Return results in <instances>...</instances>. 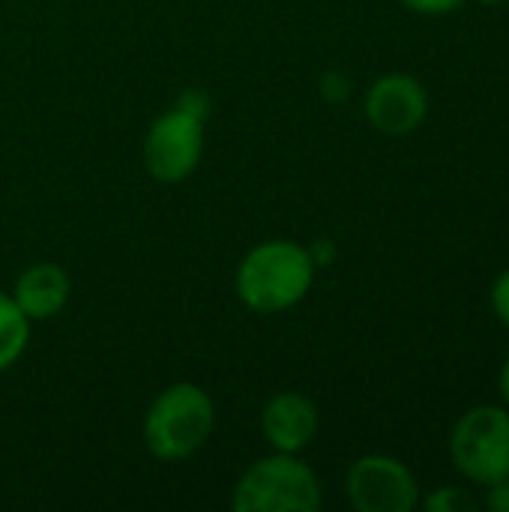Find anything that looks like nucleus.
Returning <instances> with one entry per match:
<instances>
[{"label":"nucleus","instance_id":"nucleus-1","mask_svg":"<svg viewBox=\"0 0 509 512\" xmlns=\"http://www.w3.org/2000/svg\"><path fill=\"white\" fill-rule=\"evenodd\" d=\"M315 261L294 240H264L246 252L237 267L234 291L240 303L261 315L294 309L315 285Z\"/></svg>","mask_w":509,"mask_h":512},{"label":"nucleus","instance_id":"nucleus-2","mask_svg":"<svg viewBox=\"0 0 509 512\" xmlns=\"http://www.w3.org/2000/svg\"><path fill=\"white\" fill-rule=\"evenodd\" d=\"M216 429V405L198 384L180 381L165 387L144 417V444L159 462L195 456Z\"/></svg>","mask_w":509,"mask_h":512},{"label":"nucleus","instance_id":"nucleus-3","mask_svg":"<svg viewBox=\"0 0 509 512\" xmlns=\"http://www.w3.org/2000/svg\"><path fill=\"white\" fill-rule=\"evenodd\" d=\"M321 480L297 453H273L243 471L234 486V512H315L321 510Z\"/></svg>","mask_w":509,"mask_h":512},{"label":"nucleus","instance_id":"nucleus-4","mask_svg":"<svg viewBox=\"0 0 509 512\" xmlns=\"http://www.w3.org/2000/svg\"><path fill=\"white\" fill-rule=\"evenodd\" d=\"M450 456L459 474L477 486L509 477V411L498 405L471 408L453 429Z\"/></svg>","mask_w":509,"mask_h":512},{"label":"nucleus","instance_id":"nucleus-5","mask_svg":"<svg viewBox=\"0 0 509 512\" xmlns=\"http://www.w3.org/2000/svg\"><path fill=\"white\" fill-rule=\"evenodd\" d=\"M204 153V120L171 108L153 120L144 138V168L156 183L174 186L195 174Z\"/></svg>","mask_w":509,"mask_h":512},{"label":"nucleus","instance_id":"nucleus-6","mask_svg":"<svg viewBox=\"0 0 509 512\" xmlns=\"http://www.w3.org/2000/svg\"><path fill=\"white\" fill-rule=\"evenodd\" d=\"M345 492L357 512H411L420 504L411 468L384 453L360 456L345 477Z\"/></svg>","mask_w":509,"mask_h":512},{"label":"nucleus","instance_id":"nucleus-7","mask_svg":"<svg viewBox=\"0 0 509 512\" xmlns=\"http://www.w3.org/2000/svg\"><path fill=\"white\" fill-rule=\"evenodd\" d=\"M363 111L372 129H378L381 135H411L423 126L429 114V93L414 75L387 72L369 84Z\"/></svg>","mask_w":509,"mask_h":512},{"label":"nucleus","instance_id":"nucleus-8","mask_svg":"<svg viewBox=\"0 0 509 512\" xmlns=\"http://www.w3.org/2000/svg\"><path fill=\"white\" fill-rule=\"evenodd\" d=\"M261 432L273 453H303L318 435V408L303 393H276L261 414Z\"/></svg>","mask_w":509,"mask_h":512},{"label":"nucleus","instance_id":"nucleus-9","mask_svg":"<svg viewBox=\"0 0 509 512\" xmlns=\"http://www.w3.org/2000/svg\"><path fill=\"white\" fill-rule=\"evenodd\" d=\"M69 294H72L69 273L51 261L27 267L12 288V300L30 321H48L60 315L63 306L69 303Z\"/></svg>","mask_w":509,"mask_h":512},{"label":"nucleus","instance_id":"nucleus-10","mask_svg":"<svg viewBox=\"0 0 509 512\" xmlns=\"http://www.w3.org/2000/svg\"><path fill=\"white\" fill-rule=\"evenodd\" d=\"M30 345V318L18 309L12 294L0 291V372L12 369Z\"/></svg>","mask_w":509,"mask_h":512},{"label":"nucleus","instance_id":"nucleus-11","mask_svg":"<svg viewBox=\"0 0 509 512\" xmlns=\"http://www.w3.org/2000/svg\"><path fill=\"white\" fill-rule=\"evenodd\" d=\"M480 507L477 498L459 486H444V489H435L429 498H426V510L432 512H474Z\"/></svg>","mask_w":509,"mask_h":512},{"label":"nucleus","instance_id":"nucleus-12","mask_svg":"<svg viewBox=\"0 0 509 512\" xmlns=\"http://www.w3.org/2000/svg\"><path fill=\"white\" fill-rule=\"evenodd\" d=\"M402 6L417 15H450L465 6V0H402Z\"/></svg>","mask_w":509,"mask_h":512},{"label":"nucleus","instance_id":"nucleus-13","mask_svg":"<svg viewBox=\"0 0 509 512\" xmlns=\"http://www.w3.org/2000/svg\"><path fill=\"white\" fill-rule=\"evenodd\" d=\"M492 309H495L498 321L509 327V270H504L492 285Z\"/></svg>","mask_w":509,"mask_h":512},{"label":"nucleus","instance_id":"nucleus-14","mask_svg":"<svg viewBox=\"0 0 509 512\" xmlns=\"http://www.w3.org/2000/svg\"><path fill=\"white\" fill-rule=\"evenodd\" d=\"M321 90L330 102H345L348 93H351V81L342 75V72H327L324 81H321Z\"/></svg>","mask_w":509,"mask_h":512},{"label":"nucleus","instance_id":"nucleus-15","mask_svg":"<svg viewBox=\"0 0 509 512\" xmlns=\"http://www.w3.org/2000/svg\"><path fill=\"white\" fill-rule=\"evenodd\" d=\"M486 489H489V492H486L483 507L492 512H509V477L492 483V486H486Z\"/></svg>","mask_w":509,"mask_h":512},{"label":"nucleus","instance_id":"nucleus-16","mask_svg":"<svg viewBox=\"0 0 509 512\" xmlns=\"http://www.w3.org/2000/svg\"><path fill=\"white\" fill-rule=\"evenodd\" d=\"M177 108H186L189 114H195V117H207V99H204V93H195V90H189L180 102H177Z\"/></svg>","mask_w":509,"mask_h":512},{"label":"nucleus","instance_id":"nucleus-17","mask_svg":"<svg viewBox=\"0 0 509 512\" xmlns=\"http://www.w3.org/2000/svg\"><path fill=\"white\" fill-rule=\"evenodd\" d=\"M498 387H501V396H504V402L509 405V357L504 360V366H501V378H498Z\"/></svg>","mask_w":509,"mask_h":512},{"label":"nucleus","instance_id":"nucleus-18","mask_svg":"<svg viewBox=\"0 0 509 512\" xmlns=\"http://www.w3.org/2000/svg\"><path fill=\"white\" fill-rule=\"evenodd\" d=\"M477 3H483V6H501V3H507V0H477Z\"/></svg>","mask_w":509,"mask_h":512}]
</instances>
